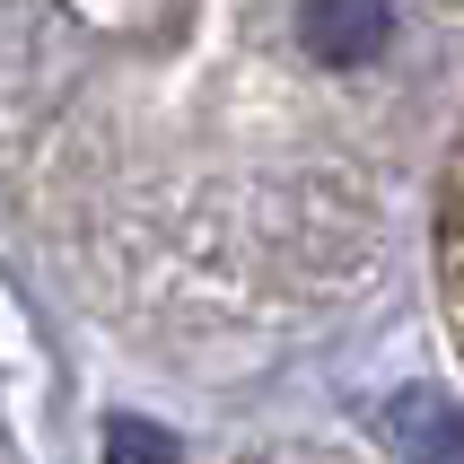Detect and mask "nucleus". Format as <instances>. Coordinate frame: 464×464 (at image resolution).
Instances as JSON below:
<instances>
[{"label":"nucleus","mask_w":464,"mask_h":464,"mask_svg":"<svg viewBox=\"0 0 464 464\" xmlns=\"http://www.w3.org/2000/svg\"><path fill=\"white\" fill-rule=\"evenodd\" d=\"M386 35H394V0H307V9H298V44H307V62H324V71L377 62Z\"/></svg>","instance_id":"1"},{"label":"nucleus","mask_w":464,"mask_h":464,"mask_svg":"<svg viewBox=\"0 0 464 464\" xmlns=\"http://www.w3.org/2000/svg\"><path fill=\"white\" fill-rule=\"evenodd\" d=\"M105 464H184V447L140 412H114L105 420Z\"/></svg>","instance_id":"3"},{"label":"nucleus","mask_w":464,"mask_h":464,"mask_svg":"<svg viewBox=\"0 0 464 464\" xmlns=\"http://www.w3.org/2000/svg\"><path fill=\"white\" fill-rule=\"evenodd\" d=\"M386 439H394L403 464H464V412L447 403V394L412 386V394L386 403Z\"/></svg>","instance_id":"2"}]
</instances>
